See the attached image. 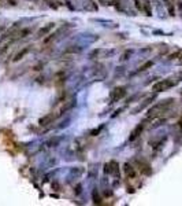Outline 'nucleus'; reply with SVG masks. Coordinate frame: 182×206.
I'll return each instance as SVG.
<instances>
[{"label":"nucleus","mask_w":182,"mask_h":206,"mask_svg":"<svg viewBox=\"0 0 182 206\" xmlns=\"http://www.w3.org/2000/svg\"><path fill=\"white\" fill-rule=\"evenodd\" d=\"M55 28V24H48V25H45L44 28H41V29H39V32L36 33V39H41V37H44V36H47L48 33L51 32L52 29Z\"/></svg>","instance_id":"423d86ee"},{"label":"nucleus","mask_w":182,"mask_h":206,"mask_svg":"<svg viewBox=\"0 0 182 206\" xmlns=\"http://www.w3.org/2000/svg\"><path fill=\"white\" fill-rule=\"evenodd\" d=\"M174 103V99L173 98H168V99H164V100L158 102L156 105H153L152 107L148 110V114H146V119H153L156 117H159L163 111H166L170 106H173Z\"/></svg>","instance_id":"f257e3e1"},{"label":"nucleus","mask_w":182,"mask_h":206,"mask_svg":"<svg viewBox=\"0 0 182 206\" xmlns=\"http://www.w3.org/2000/svg\"><path fill=\"white\" fill-rule=\"evenodd\" d=\"M153 99H155V95H153V96H149V98H148V99H145V100H144V102H143V103H141L140 106H137V107H136L134 110L131 111V114H137V113H140V111H143L144 109L146 107V106H148V105H151V103H152V100H153Z\"/></svg>","instance_id":"0eeeda50"},{"label":"nucleus","mask_w":182,"mask_h":206,"mask_svg":"<svg viewBox=\"0 0 182 206\" xmlns=\"http://www.w3.org/2000/svg\"><path fill=\"white\" fill-rule=\"evenodd\" d=\"M177 4H178V8L182 11V2H181V0H178V2H177Z\"/></svg>","instance_id":"bb28decb"},{"label":"nucleus","mask_w":182,"mask_h":206,"mask_svg":"<svg viewBox=\"0 0 182 206\" xmlns=\"http://www.w3.org/2000/svg\"><path fill=\"white\" fill-rule=\"evenodd\" d=\"M144 10L146 11V15H148V17L152 15V12H151V7H149V2H145V4H144Z\"/></svg>","instance_id":"f3484780"},{"label":"nucleus","mask_w":182,"mask_h":206,"mask_svg":"<svg viewBox=\"0 0 182 206\" xmlns=\"http://www.w3.org/2000/svg\"><path fill=\"white\" fill-rule=\"evenodd\" d=\"M140 170L144 175H146V176L152 175V169H151V166L146 164V162H140Z\"/></svg>","instance_id":"1a4fd4ad"},{"label":"nucleus","mask_w":182,"mask_h":206,"mask_svg":"<svg viewBox=\"0 0 182 206\" xmlns=\"http://www.w3.org/2000/svg\"><path fill=\"white\" fill-rule=\"evenodd\" d=\"M178 125H179V128H181V132H182V119H181V121H179V123H178Z\"/></svg>","instance_id":"c85d7f7f"},{"label":"nucleus","mask_w":182,"mask_h":206,"mask_svg":"<svg viewBox=\"0 0 182 206\" xmlns=\"http://www.w3.org/2000/svg\"><path fill=\"white\" fill-rule=\"evenodd\" d=\"M144 128H145V125L144 124H138L137 126H136L133 131L130 132V136H129V140L130 142H134L136 139H138L140 137V135L143 133V131H144Z\"/></svg>","instance_id":"39448f33"},{"label":"nucleus","mask_w":182,"mask_h":206,"mask_svg":"<svg viewBox=\"0 0 182 206\" xmlns=\"http://www.w3.org/2000/svg\"><path fill=\"white\" fill-rule=\"evenodd\" d=\"M29 50H30V48H29V47H26V48H24V50H22V51H19L18 54L15 55V58H14V62H18V60H21L22 58H24L25 55H26L27 52H29Z\"/></svg>","instance_id":"9b49d317"},{"label":"nucleus","mask_w":182,"mask_h":206,"mask_svg":"<svg viewBox=\"0 0 182 206\" xmlns=\"http://www.w3.org/2000/svg\"><path fill=\"white\" fill-rule=\"evenodd\" d=\"M30 32H32V30H30L29 28H26V29H21L18 32V36L19 37H26V36H29L30 34Z\"/></svg>","instance_id":"2eb2a0df"},{"label":"nucleus","mask_w":182,"mask_h":206,"mask_svg":"<svg viewBox=\"0 0 182 206\" xmlns=\"http://www.w3.org/2000/svg\"><path fill=\"white\" fill-rule=\"evenodd\" d=\"M134 3H136V7H137L138 10H143V4L140 3V0H134Z\"/></svg>","instance_id":"393cba45"},{"label":"nucleus","mask_w":182,"mask_h":206,"mask_svg":"<svg viewBox=\"0 0 182 206\" xmlns=\"http://www.w3.org/2000/svg\"><path fill=\"white\" fill-rule=\"evenodd\" d=\"M152 66H153V62H152V60H146V62L144 63L143 66H140L138 72H145V70H148V69L152 67Z\"/></svg>","instance_id":"ddd939ff"},{"label":"nucleus","mask_w":182,"mask_h":206,"mask_svg":"<svg viewBox=\"0 0 182 206\" xmlns=\"http://www.w3.org/2000/svg\"><path fill=\"white\" fill-rule=\"evenodd\" d=\"M131 52H133V51H131V50H127V51H126V52H125V54L122 55V58H121V59H122V60H126V59H129L127 57H130V55H131Z\"/></svg>","instance_id":"412c9836"},{"label":"nucleus","mask_w":182,"mask_h":206,"mask_svg":"<svg viewBox=\"0 0 182 206\" xmlns=\"http://www.w3.org/2000/svg\"><path fill=\"white\" fill-rule=\"evenodd\" d=\"M123 169H125L126 175H127L129 177H136V170L130 164H125L123 165Z\"/></svg>","instance_id":"9d476101"},{"label":"nucleus","mask_w":182,"mask_h":206,"mask_svg":"<svg viewBox=\"0 0 182 206\" xmlns=\"http://www.w3.org/2000/svg\"><path fill=\"white\" fill-rule=\"evenodd\" d=\"M99 52H100V50H95V51H93V52H90L89 58H90V59H93V58H95L96 55H99Z\"/></svg>","instance_id":"b1692460"},{"label":"nucleus","mask_w":182,"mask_h":206,"mask_svg":"<svg viewBox=\"0 0 182 206\" xmlns=\"http://www.w3.org/2000/svg\"><path fill=\"white\" fill-rule=\"evenodd\" d=\"M179 58H181V59L178 60V65H181V66H182V55H181V57H179Z\"/></svg>","instance_id":"c756f323"},{"label":"nucleus","mask_w":182,"mask_h":206,"mask_svg":"<svg viewBox=\"0 0 182 206\" xmlns=\"http://www.w3.org/2000/svg\"><path fill=\"white\" fill-rule=\"evenodd\" d=\"M164 2H166V6H167V8H168V14H170L171 17H174V15H175V8H174V6L171 4L170 0H164Z\"/></svg>","instance_id":"4468645a"},{"label":"nucleus","mask_w":182,"mask_h":206,"mask_svg":"<svg viewBox=\"0 0 182 206\" xmlns=\"http://www.w3.org/2000/svg\"><path fill=\"white\" fill-rule=\"evenodd\" d=\"M127 192H134V188H131V187H129V188H127Z\"/></svg>","instance_id":"cd10ccee"},{"label":"nucleus","mask_w":182,"mask_h":206,"mask_svg":"<svg viewBox=\"0 0 182 206\" xmlns=\"http://www.w3.org/2000/svg\"><path fill=\"white\" fill-rule=\"evenodd\" d=\"M81 191H82V185H81V184H77V187H74V192H75V195H80V194H81Z\"/></svg>","instance_id":"4be33fe9"},{"label":"nucleus","mask_w":182,"mask_h":206,"mask_svg":"<svg viewBox=\"0 0 182 206\" xmlns=\"http://www.w3.org/2000/svg\"><path fill=\"white\" fill-rule=\"evenodd\" d=\"M125 96H126V88L125 87H117L110 92L111 103H115V102H118L119 99L125 98Z\"/></svg>","instance_id":"7ed1b4c3"},{"label":"nucleus","mask_w":182,"mask_h":206,"mask_svg":"<svg viewBox=\"0 0 182 206\" xmlns=\"http://www.w3.org/2000/svg\"><path fill=\"white\" fill-rule=\"evenodd\" d=\"M179 57H181V51H177V52H174V54H171L168 57V59H175V58H179Z\"/></svg>","instance_id":"5701e85b"},{"label":"nucleus","mask_w":182,"mask_h":206,"mask_svg":"<svg viewBox=\"0 0 182 206\" xmlns=\"http://www.w3.org/2000/svg\"><path fill=\"white\" fill-rule=\"evenodd\" d=\"M166 121H167V119H166V118H162V119H159V121H156V123L152 125V128H158V126L163 125V124L166 123Z\"/></svg>","instance_id":"6ab92c4d"},{"label":"nucleus","mask_w":182,"mask_h":206,"mask_svg":"<svg viewBox=\"0 0 182 206\" xmlns=\"http://www.w3.org/2000/svg\"><path fill=\"white\" fill-rule=\"evenodd\" d=\"M121 111H122V109H119V110H117V111H115V114H112V118H114V117H117L118 114H121Z\"/></svg>","instance_id":"a878e982"},{"label":"nucleus","mask_w":182,"mask_h":206,"mask_svg":"<svg viewBox=\"0 0 182 206\" xmlns=\"http://www.w3.org/2000/svg\"><path fill=\"white\" fill-rule=\"evenodd\" d=\"M104 173L105 175H114L119 176V165L117 161H110L108 164L104 165Z\"/></svg>","instance_id":"20e7f679"},{"label":"nucleus","mask_w":182,"mask_h":206,"mask_svg":"<svg viewBox=\"0 0 182 206\" xmlns=\"http://www.w3.org/2000/svg\"><path fill=\"white\" fill-rule=\"evenodd\" d=\"M54 119H55L54 114H47V116L41 117V118L39 119V125L40 126H47V125H49V124L54 123Z\"/></svg>","instance_id":"6e6552de"},{"label":"nucleus","mask_w":182,"mask_h":206,"mask_svg":"<svg viewBox=\"0 0 182 206\" xmlns=\"http://www.w3.org/2000/svg\"><path fill=\"white\" fill-rule=\"evenodd\" d=\"M93 202L95 203H102V198L99 197V194L96 192V190L93 191Z\"/></svg>","instance_id":"a211bd4d"},{"label":"nucleus","mask_w":182,"mask_h":206,"mask_svg":"<svg viewBox=\"0 0 182 206\" xmlns=\"http://www.w3.org/2000/svg\"><path fill=\"white\" fill-rule=\"evenodd\" d=\"M178 81H173L171 78H167V80H160V81H158V83H155L152 85V91H155V92H163V91H167V90H170V88H173Z\"/></svg>","instance_id":"f03ea898"},{"label":"nucleus","mask_w":182,"mask_h":206,"mask_svg":"<svg viewBox=\"0 0 182 206\" xmlns=\"http://www.w3.org/2000/svg\"><path fill=\"white\" fill-rule=\"evenodd\" d=\"M75 106V100H70L69 103H67V105L66 106H63L62 107V110H60V114H63V113H66V111L67 110H70V109H73Z\"/></svg>","instance_id":"f8f14e48"},{"label":"nucleus","mask_w":182,"mask_h":206,"mask_svg":"<svg viewBox=\"0 0 182 206\" xmlns=\"http://www.w3.org/2000/svg\"><path fill=\"white\" fill-rule=\"evenodd\" d=\"M103 129V125L102 126H99V128H96V129H93V131H90V136H97L99 133H100V131Z\"/></svg>","instance_id":"aec40b11"},{"label":"nucleus","mask_w":182,"mask_h":206,"mask_svg":"<svg viewBox=\"0 0 182 206\" xmlns=\"http://www.w3.org/2000/svg\"><path fill=\"white\" fill-rule=\"evenodd\" d=\"M75 45H73V48H67L66 50V54H69V52H73V54H80L81 51H82V48L81 47H77V48H74Z\"/></svg>","instance_id":"dca6fc26"}]
</instances>
